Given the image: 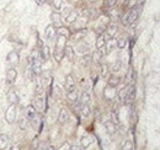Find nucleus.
<instances>
[{
  "mask_svg": "<svg viewBox=\"0 0 160 150\" xmlns=\"http://www.w3.org/2000/svg\"><path fill=\"white\" fill-rule=\"evenodd\" d=\"M67 39H68L67 37L58 35L56 46H54V52H53V57H54V59L57 62H60L63 59V57H64V48L67 46Z\"/></svg>",
  "mask_w": 160,
  "mask_h": 150,
  "instance_id": "nucleus-1",
  "label": "nucleus"
},
{
  "mask_svg": "<svg viewBox=\"0 0 160 150\" xmlns=\"http://www.w3.org/2000/svg\"><path fill=\"white\" fill-rule=\"evenodd\" d=\"M139 11L140 9H138L137 6H133L132 9H129L123 16H122V25L123 26H129V25H132L133 22H136V20L138 19V16H139Z\"/></svg>",
  "mask_w": 160,
  "mask_h": 150,
  "instance_id": "nucleus-2",
  "label": "nucleus"
},
{
  "mask_svg": "<svg viewBox=\"0 0 160 150\" xmlns=\"http://www.w3.org/2000/svg\"><path fill=\"white\" fill-rule=\"evenodd\" d=\"M4 117H5V121H6L9 124L15 123L16 117H18V105H9V107H8L6 111H5Z\"/></svg>",
  "mask_w": 160,
  "mask_h": 150,
  "instance_id": "nucleus-3",
  "label": "nucleus"
},
{
  "mask_svg": "<svg viewBox=\"0 0 160 150\" xmlns=\"http://www.w3.org/2000/svg\"><path fill=\"white\" fill-rule=\"evenodd\" d=\"M136 98V85L134 84H129L127 85V89H126V96H124V101L126 103H131L133 102Z\"/></svg>",
  "mask_w": 160,
  "mask_h": 150,
  "instance_id": "nucleus-4",
  "label": "nucleus"
},
{
  "mask_svg": "<svg viewBox=\"0 0 160 150\" xmlns=\"http://www.w3.org/2000/svg\"><path fill=\"white\" fill-rule=\"evenodd\" d=\"M16 78H18V70H16L15 68H12V67L9 68V69L6 70V79H5L6 85H9V86L14 85L15 81H16Z\"/></svg>",
  "mask_w": 160,
  "mask_h": 150,
  "instance_id": "nucleus-5",
  "label": "nucleus"
},
{
  "mask_svg": "<svg viewBox=\"0 0 160 150\" xmlns=\"http://www.w3.org/2000/svg\"><path fill=\"white\" fill-rule=\"evenodd\" d=\"M64 88H65V91H67V92H73V91H75L77 82H75V79H74V76L72 74L67 75L65 82H64Z\"/></svg>",
  "mask_w": 160,
  "mask_h": 150,
  "instance_id": "nucleus-6",
  "label": "nucleus"
},
{
  "mask_svg": "<svg viewBox=\"0 0 160 150\" xmlns=\"http://www.w3.org/2000/svg\"><path fill=\"white\" fill-rule=\"evenodd\" d=\"M57 35H58V33H57V27H56L53 23H51V25H48V26L46 27V30H44V36H46V38H47L48 41H53Z\"/></svg>",
  "mask_w": 160,
  "mask_h": 150,
  "instance_id": "nucleus-7",
  "label": "nucleus"
},
{
  "mask_svg": "<svg viewBox=\"0 0 160 150\" xmlns=\"http://www.w3.org/2000/svg\"><path fill=\"white\" fill-rule=\"evenodd\" d=\"M33 106H35V108H36V111H37V112H43V111H44L46 101H44V98H43L41 95H37V96L35 97Z\"/></svg>",
  "mask_w": 160,
  "mask_h": 150,
  "instance_id": "nucleus-8",
  "label": "nucleus"
},
{
  "mask_svg": "<svg viewBox=\"0 0 160 150\" xmlns=\"http://www.w3.org/2000/svg\"><path fill=\"white\" fill-rule=\"evenodd\" d=\"M19 60H20V54H19V52H16V51H11V52L6 56V63L10 64V65H16V64L19 63Z\"/></svg>",
  "mask_w": 160,
  "mask_h": 150,
  "instance_id": "nucleus-9",
  "label": "nucleus"
},
{
  "mask_svg": "<svg viewBox=\"0 0 160 150\" xmlns=\"http://www.w3.org/2000/svg\"><path fill=\"white\" fill-rule=\"evenodd\" d=\"M19 101H20L19 95L15 90H10L8 92V102H9V105H18Z\"/></svg>",
  "mask_w": 160,
  "mask_h": 150,
  "instance_id": "nucleus-10",
  "label": "nucleus"
},
{
  "mask_svg": "<svg viewBox=\"0 0 160 150\" xmlns=\"http://www.w3.org/2000/svg\"><path fill=\"white\" fill-rule=\"evenodd\" d=\"M116 33H117V26H116L115 23H111V25L107 26V28H106V35H105V37L111 39V38L115 37Z\"/></svg>",
  "mask_w": 160,
  "mask_h": 150,
  "instance_id": "nucleus-11",
  "label": "nucleus"
},
{
  "mask_svg": "<svg viewBox=\"0 0 160 150\" xmlns=\"http://www.w3.org/2000/svg\"><path fill=\"white\" fill-rule=\"evenodd\" d=\"M69 121V113L65 108H62L59 111V114H58V122L60 124H64Z\"/></svg>",
  "mask_w": 160,
  "mask_h": 150,
  "instance_id": "nucleus-12",
  "label": "nucleus"
},
{
  "mask_svg": "<svg viewBox=\"0 0 160 150\" xmlns=\"http://www.w3.org/2000/svg\"><path fill=\"white\" fill-rule=\"evenodd\" d=\"M36 114H37V111H36V108H35V106H33V105L27 106V108L25 110V117H26L28 121H30V119H32Z\"/></svg>",
  "mask_w": 160,
  "mask_h": 150,
  "instance_id": "nucleus-13",
  "label": "nucleus"
},
{
  "mask_svg": "<svg viewBox=\"0 0 160 150\" xmlns=\"http://www.w3.org/2000/svg\"><path fill=\"white\" fill-rule=\"evenodd\" d=\"M64 56L67 57L70 62H73L74 58H75V51H74V48L72 46H65V48H64Z\"/></svg>",
  "mask_w": 160,
  "mask_h": 150,
  "instance_id": "nucleus-14",
  "label": "nucleus"
},
{
  "mask_svg": "<svg viewBox=\"0 0 160 150\" xmlns=\"http://www.w3.org/2000/svg\"><path fill=\"white\" fill-rule=\"evenodd\" d=\"M92 138L91 137H89V135H84L81 139H80V145H81V148L82 149H86V148H89L91 144H92Z\"/></svg>",
  "mask_w": 160,
  "mask_h": 150,
  "instance_id": "nucleus-15",
  "label": "nucleus"
},
{
  "mask_svg": "<svg viewBox=\"0 0 160 150\" xmlns=\"http://www.w3.org/2000/svg\"><path fill=\"white\" fill-rule=\"evenodd\" d=\"M121 82V78L116 76V75H111L107 80V85L111 86V88H117Z\"/></svg>",
  "mask_w": 160,
  "mask_h": 150,
  "instance_id": "nucleus-16",
  "label": "nucleus"
},
{
  "mask_svg": "<svg viewBox=\"0 0 160 150\" xmlns=\"http://www.w3.org/2000/svg\"><path fill=\"white\" fill-rule=\"evenodd\" d=\"M9 147V137L4 133L0 134V150H5L8 149Z\"/></svg>",
  "mask_w": 160,
  "mask_h": 150,
  "instance_id": "nucleus-17",
  "label": "nucleus"
},
{
  "mask_svg": "<svg viewBox=\"0 0 160 150\" xmlns=\"http://www.w3.org/2000/svg\"><path fill=\"white\" fill-rule=\"evenodd\" d=\"M103 95H105V98L106 100H112L115 98L116 96V91H115V88H111V86H107L103 91Z\"/></svg>",
  "mask_w": 160,
  "mask_h": 150,
  "instance_id": "nucleus-18",
  "label": "nucleus"
},
{
  "mask_svg": "<svg viewBox=\"0 0 160 150\" xmlns=\"http://www.w3.org/2000/svg\"><path fill=\"white\" fill-rule=\"evenodd\" d=\"M77 18H78V14H77V11H70V12H69V14L65 16L64 21H65V23L70 25V23H74V22H75Z\"/></svg>",
  "mask_w": 160,
  "mask_h": 150,
  "instance_id": "nucleus-19",
  "label": "nucleus"
},
{
  "mask_svg": "<svg viewBox=\"0 0 160 150\" xmlns=\"http://www.w3.org/2000/svg\"><path fill=\"white\" fill-rule=\"evenodd\" d=\"M106 42H107V39L105 37V35H100L98 37V41H96V48H98V51H100V49H102L105 47Z\"/></svg>",
  "mask_w": 160,
  "mask_h": 150,
  "instance_id": "nucleus-20",
  "label": "nucleus"
},
{
  "mask_svg": "<svg viewBox=\"0 0 160 150\" xmlns=\"http://www.w3.org/2000/svg\"><path fill=\"white\" fill-rule=\"evenodd\" d=\"M105 127H106V132H107L110 135H112V134L116 132V124H115L113 122H111V121L106 122V123H105Z\"/></svg>",
  "mask_w": 160,
  "mask_h": 150,
  "instance_id": "nucleus-21",
  "label": "nucleus"
},
{
  "mask_svg": "<svg viewBox=\"0 0 160 150\" xmlns=\"http://www.w3.org/2000/svg\"><path fill=\"white\" fill-rule=\"evenodd\" d=\"M80 112L84 117H88L90 116L91 113V108H90V105H85V103H81V107H80Z\"/></svg>",
  "mask_w": 160,
  "mask_h": 150,
  "instance_id": "nucleus-22",
  "label": "nucleus"
},
{
  "mask_svg": "<svg viewBox=\"0 0 160 150\" xmlns=\"http://www.w3.org/2000/svg\"><path fill=\"white\" fill-rule=\"evenodd\" d=\"M85 35H86V31L84 30V28H81V30H78L74 35H73V39L74 41H81L82 38L85 37Z\"/></svg>",
  "mask_w": 160,
  "mask_h": 150,
  "instance_id": "nucleus-23",
  "label": "nucleus"
},
{
  "mask_svg": "<svg viewBox=\"0 0 160 150\" xmlns=\"http://www.w3.org/2000/svg\"><path fill=\"white\" fill-rule=\"evenodd\" d=\"M41 57H42V60H47L49 58V48L47 46H43L40 49Z\"/></svg>",
  "mask_w": 160,
  "mask_h": 150,
  "instance_id": "nucleus-24",
  "label": "nucleus"
},
{
  "mask_svg": "<svg viewBox=\"0 0 160 150\" xmlns=\"http://www.w3.org/2000/svg\"><path fill=\"white\" fill-rule=\"evenodd\" d=\"M81 103H85V105H90V101H91V98H90V95L88 94V92H82L81 96H80V100H79Z\"/></svg>",
  "mask_w": 160,
  "mask_h": 150,
  "instance_id": "nucleus-25",
  "label": "nucleus"
},
{
  "mask_svg": "<svg viewBox=\"0 0 160 150\" xmlns=\"http://www.w3.org/2000/svg\"><path fill=\"white\" fill-rule=\"evenodd\" d=\"M30 122H31V126H32L33 128H36V129L41 126V118L38 117V114H36L32 119H30Z\"/></svg>",
  "mask_w": 160,
  "mask_h": 150,
  "instance_id": "nucleus-26",
  "label": "nucleus"
},
{
  "mask_svg": "<svg viewBox=\"0 0 160 150\" xmlns=\"http://www.w3.org/2000/svg\"><path fill=\"white\" fill-rule=\"evenodd\" d=\"M51 19L53 21V25L57 27V26H60V15L58 12H53L51 15Z\"/></svg>",
  "mask_w": 160,
  "mask_h": 150,
  "instance_id": "nucleus-27",
  "label": "nucleus"
},
{
  "mask_svg": "<svg viewBox=\"0 0 160 150\" xmlns=\"http://www.w3.org/2000/svg\"><path fill=\"white\" fill-rule=\"evenodd\" d=\"M116 46H117L118 48H121V49H123V48L127 46V39L123 37L118 38V39L116 41Z\"/></svg>",
  "mask_w": 160,
  "mask_h": 150,
  "instance_id": "nucleus-28",
  "label": "nucleus"
},
{
  "mask_svg": "<svg viewBox=\"0 0 160 150\" xmlns=\"http://www.w3.org/2000/svg\"><path fill=\"white\" fill-rule=\"evenodd\" d=\"M27 122H28V119H27L26 117H22V118H20V119H19V127H20L21 131H25V129H26Z\"/></svg>",
  "mask_w": 160,
  "mask_h": 150,
  "instance_id": "nucleus-29",
  "label": "nucleus"
},
{
  "mask_svg": "<svg viewBox=\"0 0 160 150\" xmlns=\"http://www.w3.org/2000/svg\"><path fill=\"white\" fill-rule=\"evenodd\" d=\"M122 150H133V144L131 140H124L122 144Z\"/></svg>",
  "mask_w": 160,
  "mask_h": 150,
  "instance_id": "nucleus-30",
  "label": "nucleus"
},
{
  "mask_svg": "<svg viewBox=\"0 0 160 150\" xmlns=\"http://www.w3.org/2000/svg\"><path fill=\"white\" fill-rule=\"evenodd\" d=\"M67 96H68V98H69V101H70V102H75V101H78V100H79V98H78V95H77V91L67 92Z\"/></svg>",
  "mask_w": 160,
  "mask_h": 150,
  "instance_id": "nucleus-31",
  "label": "nucleus"
},
{
  "mask_svg": "<svg viewBox=\"0 0 160 150\" xmlns=\"http://www.w3.org/2000/svg\"><path fill=\"white\" fill-rule=\"evenodd\" d=\"M117 0H105L103 1V8H107V9H111L116 5Z\"/></svg>",
  "mask_w": 160,
  "mask_h": 150,
  "instance_id": "nucleus-32",
  "label": "nucleus"
},
{
  "mask_svg": "<svg viewBox=\"0 0 160 150\" xmlns=\"http://www.w3.org/2000/svg\"><path fill=\"white\" fill-rule=\"evenodd\" d=\"M52 5L56 10H60L63 8V0H52Z\"/></svg>",
  "mask_w": 160,
  "mask_h": 150,
  "instance_id": "nucleus-33",
  "label": "nucleus"
},
{
  "mask_svg": "<svg viewBox=\"0 0 160 150\" xmlns=\"http://www.w3.org/2000/svg\"><path fill=\"white\" fill-rule=\"evenodd\" d=\"M90 60H91V57L89 56H85L81 58V60H80V63L82 64V65H88L89 63H90Z\"/></svg>",
  "mask_w": 160,
  "mask_h": 150,
  "instance_id": "nucleus-34",
  "label": "nucleus"
},
{
  "mask_svg": "<svg viewBox=\"0 0 160 150\" xmlns=\"http://www.w3.org/2000/svg\"><path fill=\"white\" fill-rule=\"evenodd\" d=\"M88 49H89V47L86 46V44H79L78 46V51H79L80 53H85V52H88Z\"/></svg>",
  "mask_w": 160,
  "mask_h": 150,
  "instance_id": "nucleus-35",
  "label": "nucleus"
},
{
  "mask_svg": "<svg viewBox=\"0 0 160 150\" xmlns=\"http://www.w3.org/2000/svg\"><path fill=\"white\" fill-rule=\"evenodd\" d=\"M120 68H121V63L120 62H116V63L111 67V70H112V72H118V70H120Z\"/></svg>",
  "mask_w": 160,
  "mask_h": 150,
  "instance_id": "nucleus-36",
  "label": "nucleus"
},
{
  "mask_svg": "<svg viewBox=\"0 0 160 150\" xmlns=\"http://www.w3.org/2000/svg\"><path fill=\"white\" fill-rule=\"evenodd\" d=\"M144 2H145V0H137L136 4H134V6H137L138 9H142L143 5H144Z\"/></svg>",
  "mask_w": 160,
  "mask_h": 150,
  "instance_id": "nucleus-37",
  "label": "nucleus"
},
{
  "mask_svg": "<svg viewBox=\"0 0 160 150\" xmlns=\"http://www.w3.org/2000/svg\"><path fill=\"white\" fill-rule=\"evenodd\" d=\"M70 148H72V145H70L69 143H64L59 148V150H70Z\"/></svg>",
  "mask_w": 160,
  "mask_h": 150,
  "instance_id": "nucleus-38",
  "label": "nucleus"
},
{
  "mask_svg": "<svg viewBox=\"0 0 160 150\" xmlns=\"http://www.w3.org/2000/svg\"><path fill=\"white\" fill-rule=\"evenodd\" d=\"M101 74L103 76H107V67L106 65H102L101 67Z\"/></svg>",
  "mask_w": 160,
  "mask_h": 150,
  "instance_id": "nucleus-39",
  "label": "nucleus"
},
{
  "mask_svg": "<svg viewBox=\"0 0 160 150\" xmlns=\"http://www.w3.org/2000/svg\"><path fill=\"white\" fill-rule=\"evenodd\" d=\"M70 150H82V148H81V145H73Z\"/></svg>",
  "mask_w": 160,
  "mask_h": 150,
  "instance_id": "nucleus-40",
  "label": "nucleus"
},
{
  "mask_svg": "<svg viewBox=\"0 0 160 150\" xmlns=\"http://www.w3.org/2000/svg\"><path fill=\"white\" fill-rule=\"evenodd\" d=\"M36 1V4H38V5H44L46 2H47V0H35Z\"/></svg>",
  "mask_w": 160,
  "mask_h": 150,
  "instance_id": "nucleus-41",
  "label": "nucleus"
},
{
  "mask_svg": "<svg viewBox=\"0 0 160 150\" xmlns=\"http://www.w3.org/2000/svg\"><path fill=\"white\" fill-rule=\"evenodd\" d=\"M10 150H19V145H14V147H11Z\"/></svg>",
  "mask_w": 160,
  "mask_h": 150,
  "instance_id": "nucleus-42",
  "label": "nucleus"
},
{
  "mask_svg": "<svg viewBox=\"0 0 160 150\" xmlns=\"http://www.w3.org/2000/svg\"><path fill=\"white\" fill-rule=\"evenodd\" d=\"M46 150H56V149H54V147H52V145H51V147H48V148H46Z\"/></svg>",
  "mask_w": 160,
  "mask_h": 150,
  "instance_id": "nucleus-43",
  "label": "nucleus"
},
{
  "mask_svg": "<svg viewBox=\"0 0 160 150\" xmlns=\"http://www.w3.org/2000/svg\"><path fill=\"white\" fill-rule=\"evenodd\" d=\"M89 1H91V2H95V1H96V0H89Z\"/></svg>",
  "mask_w": 160,
  "mask_h": 150,
  "instance_id": "nucleus-44",
  "label": "nucleus"
}]
</instances>
